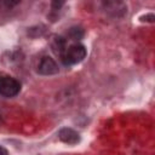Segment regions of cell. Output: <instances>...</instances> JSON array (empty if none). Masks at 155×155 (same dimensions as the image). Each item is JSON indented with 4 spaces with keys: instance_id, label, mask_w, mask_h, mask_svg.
Returning <instances> with one entry per match:
<instances>
[{
    "instance_id": "cell-4",
    "label": "cell",
    "mask_w": 155,
    "mask_h": 155,
    "mask_svg": "<svg viewBox=\"0 0 155 155\" xmlns=\"http://www.w3.org/2000/svg\"><path fill=\"white\" fill-rule=\"evenodd\" d=\"M58 137L61 140H63L64 143H68V144H75L79 142L80 137H79V133L71 128H68V127H64L59 131L58 133Z\"/></svg>"
},
{
    "instance_id": "cell-6",
    "label": "cell",
    "mask_w": 155,
    "mask_h": 155,
    "mask_svg": "<svg viewBox=\"0 0 155 155\" xmlns=\"http://www.w3.org/2000/svg\"><path fill=\"white\" fill-rule=\"evenodd\" d=\"M0 155H7V150L1 145H0Z\"/></svg>"
},
{
    "instance_id": "cell-3",
    "label": "cell",
    "mask_w": 155,
    "mask_h": 155,
    "mask_svg": "<svg viewBox=\"0 0 155 155\" xmlns=\"http://www.w3.org/2000/svg\"><path fill=\"white\" fill-rule=\"evenodd\" d=\"M36 70L41 75H54L58 73V65L53 58L48 56H44L40 58Z\"/></svg>"
},
{
    "instance_id": "cell-2",
    "label": "cell",
    "mask_w": 155,
    "mask_h": 155,
    "mask_svg": "<svg viewBox=\"0 0 155 155\" xmlns=\"http://www.w3.org/2000/svg\"><path fill=\"white\" fill-rule=\"evenodd\" d=\"M21 91V82L7 74H0V94L11 98L19 93Z\"/></svg>"
},
{
    "instance_id": "cell-5",
    "label": "cell",
    "mask_w": 155,
    "mask_h": 155,
    "mask_svg": "<svg viewBox=\"0 0 155 155\" xmlns=\"http://www.w3.org/2000/svg\"><path fill=\"white\" fill-rule=\"evenodd\" d=\"M18 1H11V0H0V12L12 8L15 5H17Z\"/></svg>"
},
{
    "instance_id": "cell-1",
    "label": "cell",
    "mask_w": 155,
    "mask_h": 155,
    "mask_svg": "<svg viewBox=\"0 0 155 155\" xmlns=\"http://www.w3.org/2000/svg\"><path fill=\"white\" fill-rule=\"evenodd\" d=\"M86 47L80 44V42H74L70 44L68 46H65V48L62 51V53L59 54L61 61L64 65H75L78 63H80L81 61H84V58L86 57Z\"/></svg>"
}]
</instances>
